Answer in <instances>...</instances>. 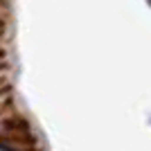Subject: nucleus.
Wrapping results in <instances>:
<instances>
[{"instance_id": "obj_1", "label": "nucleus", "mask_w": 151, "mask_h": 151, "mask_svg": "<svg viewBox=\"0 0 151 151\" xmlns=\"http://www.w3.org/2000/svg\"><path fill=\"white\" fill-rule=\"evenodd\" d=\"M7 5V0H0V7H5Z\"/></svg>"}]
</instances>
